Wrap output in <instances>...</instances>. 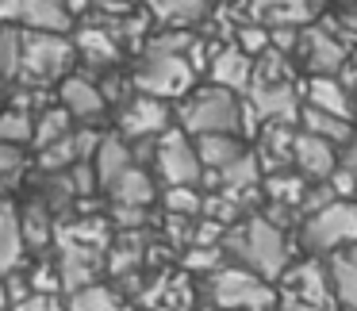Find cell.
<instances>
[{"instance_id":"obj_19","label":"cell","mask_w":357,"mask_h":311,"mask_svg":"<svg viewBox=\"0 0 357 311\" xmlns=\"http://www.w3.org/2000/svg\"><path fill=\"white\" fill-rule=\"evenodd\" d=\"M24 227H20V211L12 204H0V277H12L20 273L24 261Z\"/></svg>"},{"instance_id":"obj_41","label":"cell","mask_w":357,"mask_h":311,"mask_svg":"<svg viewBox=\"0 0 357 311\" xmlns=\"http://www.w3.org/2000/svg\"><path fill=\"white\" fill-rule=\"evenodd\" d=\"M331 188L338 192V200H354L357 196V173H349V169H334V177H331Z\"/></svg>"},{"instance_id":"obj_10","label":"cell","mask_w":357,"mask_h":311,"mask_svg":"<svg viewBox=\"0 0 357 311\" xmlns=\"http://www.w3.org/2000/svg\"><path fill=\"white\" fill-rule=\"evenodd\" d=\"M296 54L303 58V66H307L315 77H338V73L349 66L346 39L334 35L331 27H323V24H307V27H303Z\"/></svg>"},{"instance_id":"obj_23","label":"cell","mask_w":357,"mask_h":311,"mask_svg":"<svg viewBox=\"0 0 357 311\" xmlns=\"http://www.w3.org/2000/svg\"><path fill=\"white\" fill-rule=\"evenodd\" d=\"M73 47H77V54L89 66H116L119 62V39L108 27H85V31H77Z\"/></svg>"},{"instance_id":"obj_27","label":"cell","mask_w":357,"mask_h":311,"mask_svg":"<svg viewBox=\"0 0 357 311\" xmlns=\"http://www.w3.org/2000/svg\"><path fill=\"white\" fill-rule=\"evenodd\" d=\"M300 131L303 135H315V139L331 142V146H334V142H342V146H346V142L354 139V123H349V119H338V116L319 112V108H303Z\"/></svg>"},{"instance_id":"obj_28","label":"cell","mask_w":357,"mask_h":311,"mask_svg":"<svg viewBox=\"0 0 357 311\" xmlns=\"http://www.w3.org/2000/svg\"><path fill=\"white\" fill-rule=\"evenodd\" d=\"M142 261H146V242H142V234L139 231L116 234V242H112V250H108V269L116 273V277H131Z\"/></svg>"},{"instance_id":"obj_13","label":"cell","mask_w":357,"mask_h":311,"mask_svg":"<svg viewBox=\"0 0 357 311\" xmlns=\"http://www.w3.org/2000/svg\"><path fill=\"white\" fill-rule=\"evenodd\" d=\"M323 0H250L246 16L265 27H307Z\"/></svg>"},{"instance_id":"obj_35","label":"cell","mask_w":357,"mask_h":311,"mask_svg":"<svg viewBox=\"0 0 357 311\" xmlns=\"http://www.w3.org/2000/svg\"><path fill=\"white\" fill-rule=\"evenodd\" d=\"M234 47L246 50L250 58H261L265 50H273V39H269V27L265 24H254V20L246 16V24H238V31H234Z\"/></svg>"},{"instance_id":"obj_26","label":"cell","mask_w":357,"mask_h":311,"mask_svg":"<svg viewBox=\"0 0 357 311\" xmlns=\"http://www.w3.org/2000/svg\"><path fill=\"white\" fill-rule=\"evenodd\" d=\"M20 227H24V242L35 246V250H43V246L54 242V211H50L39 196L20 208Z\"/></svg>"},{"instance_id":"obj_4","label":"cell","mask_w":357,"mask_h":311,"mask_svg":"<svg viewBox=\"0 0 357 311\" xmlns=\"http://www.w3.org/2000/svg\"><path fill=\"white\" fill-rule=\"evenodd\" d=\"M208 296L215 303V311H273L277 292L269 288V280L254 277L242 265H223L208 277Z\"/></svg>"},{"instance_id":"obj_2","label":"cell","mask_w":357,"mask_h":311,"mask_svg":"<svg viewBox=\"0 0 357 311\" xmlns=\"http://www.w3.org/2000/svg\"><path fill=\"white\" fill-rule=\"evenodd\" d=\"M177 123L185 135H242V100L238 93H227L219 85H204L181 100Z\"/></svg>"},{"instance_id":"obj_21","label":"cell","mask_w":357,"mask_h":311,"mask_svg":"<svg viewBox=\"0 0 357 311\" xmlns=\"http://www.w3.org/2000/svg\"><path fill=\"white\" fill-rule=\"evenodd\" d=\"M326 269H331V288H334L338 308L342 311H357V246L334 254Z\"/></svg>"},{"instance_id":"obj_34","label":"cell","mask_w":357,"mask_h":311,"mask_svg":"<svg viewBox=\"0 0 357 311\" xmlns=\"http://www.w3.org/2000/svg\"><path fill=\"white\" fill-rule=\"evenodd\" d=\"M165 211L181 219H200L204 215V192L200 188H165Z\"/></svg>"},{"instance_id":"obj_32","label":"cell","mask_w":357,"mask_h":311,"mask_svg":"<svg viewBox=\"0 0 357 311\" xmlns=\"http://www.w3.org/2000/svg\"><path fill=\"white\" fill-rule=\"evenodd\" d=\"M0 142L4 146H24V142H35V119L27 108H0Z\"/></svg>"},{"instance_id":"obj_42","label":"cell","mask_w":357,"mask_h":311,"mask_svg":"<svg viewBox=\"0 0 357 311\" xmlns=\"http://www.w3.org/2000/svg\"><path fill=\"white\" fill-rule=\"evenodd\" d=\"M338 165H342V169H349V173H357V135L346 142V146H342V158H338Z\"/></svg>"},{"instance_id":"obj_15","label":"cell","mask_w":357,"mask_h":311,"mask_svg":"<svg viewBox=\"0 0 357 311\" xmlns=\"http://www.w3.org/2000/svg\"><path fill=\"white\" fill-rule=\"evenodd\" d=\"M58 277H62L66 292H81V288L96 285V273H100V250L77 246V242L58 238Z\"/></svg>"},{"instance_id":"obj_39","label":"cell","mask_w":357,"mask_h":311,"mask_svg":"<svg viewBox=\"0 0 357 311\" xmlns=\"http://www.w3.org/2000/svg\"><path fill=\"white\" fill-rule=\"evenodd\" d=\"M20 173H24V154H20V146H4V142H0V181L12 185V181H20Z\"/></svg>"},{"instance_id":"obj_24","label":"cell","mask_w":357,"mask_h":311,"mask_svg":"<svg viewBox=\"0 0 357 311\" xmlns=\"http://www.w3.org/2000/svg\"><path fill=\"white\" fill-rule=\"evenodd\" d=\"M108 192H112V204H123V208H150V204H154V181H150V173L142 169V165H131Z\"/></svg>"},{"instance_id":"obj_6","label":"cell","mask_w":357,"mask_h":311,"mask_svg":"<svg viewBox=\"0 0 357 311\" xmlns=\"http://www.w3.org/2000/svg\"><path fill=\"white\" fill-rule=\"evenodd\" d=\"M196 66L188 54H142V66L135 70V89L154 100H173V96H188L196 81Z\"/></svg>"},{"instance_id":"obj_37","label":"cell","mask_w":357,"mask_h":311,"mask_svg":"<svg viewBox=\"0 0 357 311\" xmlns=\"http://www.w3.org/2000/svg\"><path fill=\"white\" fill-rule=\"evenodd\" d=\"M334 200H338V192L331 188V181H319V185H311V188H307V196H303L300 215H303V219H311V215H319L323 208H331Z\"/></svg>"},{"instance_id":"obj_1","label":"cell","mask_w":357,"mask_h":311,"mask_svg":"<svg viewBox=\"0 0 357 311\" xmlns=\"http://www.w3.org/2000/svg\"><path fill=\"white\" fill-rule=\"evenodd\" d=\"M223 254H234L242 269L261 280H277L288 273V238L265 215H250L238 227H231L223 238Z\"/></svg>"},{"instance_id":"obj_22","label":"cell","mask_w":357,"mask_h":311,"mask_svg":"<svg viewBox=\"0 0 357 311\" xmlns=\"http://www.w3.org/2000/svg\"><path fill=\"white\" fill-rule=\"evenodd\" d=\"M211 0H150L154 20H162L169 31H188L192 24H200L208 16Z\"/></svg>"},{"instance_id":"obj_7","label":"cell","mask_w":357,"mask_h":311,"mask_svg":"<svg viewBox=\"0 0 357 311\" xmlns=\"http://www.w3.org/2000/svg\"><path fill=\"white\" fill-rule=\"evenodd\" d=\"M154 169L162 173V181L169 188H196L204 181V162H200V150L188 142V135L181 127H169V131L158 139L154 146Z\"/></svg>"},{"instance_id":"obj_3","label":"cell","mask_w":357,"mask_h":311,"mask_svg":"<svg viewBox=\"0 0 357 311\" xmlns=\"http://www.w3.org/2000/svg\"><path fill=\"white\" fill-rule=\"evenodd\" d=\"M73 47L70 35H54V31H24L20 43V77L27 89H47L54 81H66L73 66Z\"/></svg>"},{"instance_id":"obj_33","label":"cell","mask_w":357,"mask_h":311,"mask_svg":"<svg viewBox=\"0 0 357 311\" xmlns=\"http://www.w3.org/2000/svg\"><path fill=\"white\" fill-rule=\"evenodd\" d=\"M66 311H119V292L108 285H89L81 292H70Z\"/></svg>"},{"instance_id":"obj_5","label":"cell","mask_w":357,"mask_h":311,"mask_svg":"<svg viewBox=\"0 0 357 311\" xmlns=\"http://www.w3.org/2000/svg\"><path fill=\"white\" fill-rule=\"evenodd\" d=\"M300 242L307 254H342V250L357 246V204L334 200L319 215L303 219Z\"/></svg>"},{"instance_id":"obj_30","label":"cell","mask_w":357,"mask_h":311,"mask_svg":"<svg viewBox=\"0 0 357 311\" xmlns=\"http://www.w3.org/2000/svg\"><path fill=\"white\" fill-rule=\"evenodd\" d=\"M307 188H311L307 177H300V173H269L265 177V196H269V204H280V208L300 211Z\"/></svg>"},{"instance_id":"obj_31","label":"cell","mask_w":357,"mask_h":311,"mask_svg":"<svg viewBox=\"0 0 357 311\" xmlns=\"http://www.w3.org/2000/svg\"><path fill=\"white\" fill-rule=\"evenodd\" d=\"M73 135V116L66 108H43L39 112V119H35V150H47V146H54V142H62V139H70Z\"/></svg>"},{"instance_id":"obj_14","label":"cell","mask_w":357,"mask_h":311,"mask_svg":"<svg viewBox=\"0 0 357 311\" xmlns=\"http://www.w3.org/2000/svg\"><path fill=\"white\" fill-rule=\"evenodd\" d=\"M208 77L211 85L227 89V93H250V85H254V58L246 50H238L234 43H223L208 66Z\"/></svg>"},{"instance_id":"obj_25","label":"cell","mask_w":357,"mask_h":311,"mask_svg":"<svg viewBox=\"0 0 357 311\" xmlns=\"http://www.w3.org/2000/svg\"><path fill=\"white\" fill-rule=\"evenodd\" d=\"M196 150H200L204 169H211V173L227 169L231 162H238V158L246 154L242 135H204V139H196Z\"/></svg>"},{"instance_id":"obj_29","label":"cell","mask_w":357,"mask_h":311,"mask_svg":"<svg viewBox=\"0 0 357 311\" xmlns=\"http://www.w3.org/2000/svg\"><path fill=\"white\" fill-rule=\"evenodd\" d=\"M261 162H257L254 150H246V154L238 158V162H231L227 169H219V188H227V192H254L257 181H261Z\"/></svg>"},{"instance_id":"obj_9","label":"cell","mask_w":357,"mask_h":311,"mask_svg":"<svg viewBox=\"0 0 357 311\" xmlns=\"http://www.w3.org/2000/svg\"><path fill=\"white\" fill-rule=\"evenodd\" d=\"M0 24L20 27V31L70 35L73 12L66 0H0Z\"/></svg>"},{"instance_id":"obj_11","label":"cell","mask_w":357,"mask_h":311,"mask_svg":"<svg viewBox=\"0 0 357 311\" xmlns=\"http://www.w3.org/2000/svg\"><path fill=\"white\" fill-rule=\"evenodd\" d=\"M246 112L254 116L257 127H269V123H288L292 127L296 119L303 116L296 85H250Z\"/></svg>"},{"instance_id":"obj_40","label":"cell","mask_w":357,"mask_h":311,"mask_svg":"<svg viewBox=\"0 0 357 311\" xmlns=\"http://www.w3.org/2000/svg\"><path fill=\"white\" fill-rule=\"evenodd\" d=\"M112 223H116L119 231H139V227L146 223V208H123V204H116V208H112Z\"/></svg>"},{"instance_id":"obj_18","label":"cell","mask_w":357,"mask_h":311,"mask_svg":"<svg viewBox=\"0 0 357 311\" xmlns=\"http://www.w3.org/2000/svg\"><path fill=\"white\" fill-rule=\"evenodd\" d=\"M93 165H96V177H100V188H112L127 169H131V165H139V162H135V150L127 146V139H119V135H104Z\"/></svg>"},{"instance_id":"obj_36","label":"cell","mask_w":357,"mask_h":311,"mask_svg":"<svg viewBox=\"0 0 357 311\" xmlns=\"http://www.w3.org/2000/svg\"><path fill=\"white\" fill-rule=\"evenodd\" d=\"M185 269H192V273H215V269H223V246H188Z\"/></svg>"},{"instance_id":"obj_17","label":"cell","mask_w":357,"mask_h":311,"mask_svg":"<svg viewBox=\"0 0 357 311\" xmlns=\"http://www.w3.org/2000/svg\"><path fill=\"white\" fill-rule=\"evenodd\" d=\"M292 165L300 169V177H307V181H331L334 177V169H338V158H334V146L331 142H323V139H315V135H296V158H292Z\"/></svg>"},{"instance_id":"obj_38","label":"cell","mask_w":357,"mask_h":311,"mask_svg":"<svg viewBox=\"0 0 357 311\" xmlns=\"http://www.w3.org/2000/svg\"><path fill=\"white\" fill-rule=\"evenodd\" d=\"M70 181H73V192H77V200H85L93 188H100V177H96V165L93 162H81L70 169Z\"/></svg>"},{"instance_id":"obj_12","label":"cell","mask_w":357,"mask_h":311,"mask_svg":"<svg viewBox=\"0 0 357 311\" xmlns=\"http://www.w3.org/2000/svg\"><path fill=\"white\" fill-rule=\"evenodd\" d=\"M119 131L123 139H162L169 131V108L165 100H154V96H127L123 108H119Z\"/></svg>"},{"instance_id":"obj_20","label":"cell","mask_w":357,"mask_h":311,"mask_svg":"<svg viewBox=\"0 0 357 311\" xmlns=\"http://www.w3.org/2000/svg\"><path fill=\"white\" fill-rule=\"evenodd\" d=\"M307 108L331 112L338 119H354V96L338 77H311L307 85Z\"/></svg>"},{"instance_id":"obj_16","label":"cell","mask_w":357,"mask_h":311,"mask_svg":"<svg viewBox=\"0 0 357 311\" xmlns=\"http://www.w3.org/2000/svg\"><path fill=\"white\" fill-rule=\"evenodd\" d=\"M58 96H62V108L70 112L73 119H81V123H93V119L104 116V108H108V100H104L100 85L89 77H66L62 85H58Z\"/></svg>"},{"instance_id":"obj_43","label":"cell","mask_w":357,"mask_h":311,"mask_svg":"<svg viewBox=\"0 0 357 311\" xmlns=\"http://www.w3.org/2000/svg\"><path fill=\"white\" fill-rule=\"evenodd\" d=\"M231 4H242V8H246V4H250V0H231Z\"/></svg>"},{"instance_id":"obj_8","label":"cell","mask_w":357,"mask_h":311,"mask_svg":"<svg viewBox=\"0 0 357 311\" xmlns=\"http://www.w3.org/2000/svg\"><path fill=\"white\" fill-rule=\"evenodd\" d=\"M331 288V269H323L319 261H300L296 269L284 273V292H280V311H334Z\"/></svg>"}]
</instances>
